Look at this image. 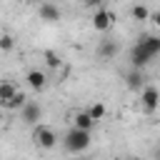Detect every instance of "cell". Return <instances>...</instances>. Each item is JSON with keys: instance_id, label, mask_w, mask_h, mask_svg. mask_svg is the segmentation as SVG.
I'll list each match as a JSON object with an SVG mask.
<instances>
[{"instance_id": "obj_1", "label": "cell", "mask_w": 160, "mask_h": 160, "mask_svg": "<svg viewBox=\"0 0 160 160\" xmlns=\"http://www.w3.org/2000/svg\"><path fill=\"white\" fill-rule=\"evenodd\" d=\"M90 142H92L90 130L72 128V130L65 135V148H68L70 152H82V150H88V148H90Z\"/></svg>"}, {"instance_id": "obj_2", "label": "cell", "mask_w": 160, "mask_h": 160, "mask_svg": "<svg viewBox=\"0 0 160 160\" xmlns=\"http://www.w3.org/2000/svg\"><path fill=\"white\" fill-rule=\"evenodd\" d=\"M140 105H142V110H145L148 115H152V112L160 108V90H158L155 85H145V88L140 90Z\"/></svg>"}, {"instance_id": "obj_3", "label": "cell", "mask_w": 160, "mask_h": 160, "mask_svg": "<svg viewBox=\"0 0 160 160\" xmlns=\"http://www.w3.org/2000/svg\"><path fill=\"white\" fill-rule=\"evenodd\" d=\"M32 140H35L42 150H50V148H55L58 135H55V130H52V128H48V125H38V128H35V132H32Z\"/></svg>"}, {"instance_id": "obj_4", "label": "cell", "mask_w": 160, "mask_h": 160, "mask_svg": "<svg viewBox=\"0 0 160 160\" xmlns=\"http://www.w3.org/2000/svg\"><path fill=\"white\" fill-rule=\"evenodd\" d=\"M40 118H42V108H40V102L28 100V102L22 105V110H20V120L28 122V125H38Z\"/></svg>"}, {"instance_id": "obj_5", "label": "cell", "mask_w": 160, "mask_h": 160, "mask_svg": "<svg viewBox=\"0 0 160 160\" xmlns=\"http://www.w3.org/2000/svg\"><path fill=\"white\" fill-rule=\"evenodd\" d=\"M112 22H115V15L110 12V10H95V15H92V28L98 30V32H105L108 28H112Z\"/></svg>"}, {"instance_id": "obj_6", "label": "cell", "mask_w": 160, "mask_h": 160, "mask_svg": "<svg viewBox=\"0 0 160 160\" xmlns=\"http://www.w3.org/2000/svg\"><path fill=\"white\" fill-rule=\"evenodd\" d=\"M150 60H152V55H150L140 42H135V48H132V52H130V62H132V68H140V70H142Z\"/></svg>"}, {"instance_id": "obj_7", "label": "cell", "mask_w": 160, "mask_h": 160, "mask_svg": "<svg viewBox=\"0 0 160 160\" xmlns=\"http://www.w3.org/2000/svg\"><path fill=\"white\" fill-rule=\"evenodd\" d=\"M38 15H40V20H45V22H58V20H60V8L52 5V2H40Z\"/></svg>"}, {"instance_id": "obj_8", "label": "cell", "mask_w": 160, "mask_h": 160, "mask_svg": "<svg viewBox=\"0 0 160 160\" xmlns=\"http://www.w3.org/2000/svg\"><path fill=\"white\" fill-rule=\"evenodd\" d=\"M115 52H118V42L115 40H100V45H98V58L100 60H112Z\"/></svg>"}, {"instance_id": "obj_9", "label": "cell", "mask_w": 160, "mask_h": 160, "mask_svg": "<svg viewBox=\"0 0 160 160\" xmlns=\"http://www.w3.org/2000/svg\"><path fill=\"white\" fill-rule=\"evenodd\" d=\"M125 80H128V88H130V90H138V92H140V90L145 88V78H142V70H140V68H132Z\"/></svg>"}, {"instance_id": "obj_10", "label": "cell", "mask_w": 160, "mask_h": 160, "mask_svg": "<svg viewBox=\"0 0 160 160\" xmlns=\"http://www.w3.org/2000/svg\"><path fill=\"white\" fill-rule=\"evenodd\" d=\"M138 42H140V45H142L152 58H155V55H160V38H158V35H142Z\"/></svg>"}, {"instance_id": "obj_11", "label": "cell", "mask_w": 160, "mask_h": 160, "mask_svg": "<svg viewBox=\"0 0 160 160\" xmlns=\"http://www.w3.org/2000/svg\"><path fill=\"white\" fill-rule=\"evenodd\" d=\"M25 80H28V85H30L32 90H42V88H45V82H48L45 72H40V70H30Z\"/></svg>"}, {"instance_id": "obj_12", "label": "cell", "mask_w": 160, "mask_h": 160, "mask_svg": "<svg viewBox=\"0 0 160 160\" xmlns=\"http://www.w3.org/2000/svg\"><path fill=\"white\" fill-rule=\"evenodd\" d=\"M75 128H80V130H90L92 125H95V120L90 118V112L88 110H80V112H75Z\"/></svg>"}, {"instance_id": "obj_13", "label": "cell", "mask_w": 160, "mask_h": 160, "mask_svg": "<svg viewBox=\"0 0 160 160\" xmlns=\"http://www.w3.org/2000/svg\"><path fill=\"white\" fill-rule=\"evenodd\" d=\"M18 92V88H15V82H10V80H5V82H0V105H5L12 95Z\"/></svg>"}, {"instance_id": "obj_14", "label": "cell", "mask_w": 160, "mask_h": 160, "mask_svg": "<svg viewBox=\"0 0 160 160\" xmlns=\"http://www.w3.org/2000/svg\"><path fill=\"white\" fill-rule=\"evenodd\" d=\"M25 102H28L25 92H20V90H18V92H15V95L5 102V108H8V110H22V105H25Z\"/></svg>"}, {"instance_id": "obj_15", "label": "cell", "mask_w": 160, "mask_h": 160, "mask_svg": "<svg viewBox=\"0 0 160 160\" xmlns=\"http://www.w3.org/2000/svg\"><path fill=\"white\" fill-rule=\"evenodd\" d=\"M88 112H90V118H92L95 122H100V120L105 118V112H108V110H105V105H102V102H92V105L88 108Z\"/></svg>"}, {"instance_id": "obj_16", "label": "cell", "mask_w": 160, "mask_h": 160, "mask_svg": "<svg viewBox=\"0 0 160 160\" xmlns=\"http://www.w3.org/2000/svg\"><path fill=\"white\" fill-rule=\"evenodd\" d=\"M132 20H138V22L150 20V10H148L145 5H132Z\"/></svg>"}, {"instance_id": "obj_17", "label": "cell", "mask_w": 160, "mask_h": 160, "mask_svg": "<svg viewBox=\"0 0 160 160\" xmlns=\"http://www.w3.org/2000/svg\"><path fill=\"white\" fill-rule=\"evenodd\" d=\"M12 48H15V38L8 35V32H2V35H0V50H2V52H10Z\"/></svg>"}, {"instance_id": "obj_18", "label": "cell", "mask_w": 160, "mask_h": 160, "mask_svg": "<svg viewBox=\"0 0 160 160\" xmlns=\"http://www.w3.org/2000/svg\"><path fill=\"white\" fill-rule=\"evenodd\" d=\"M42 58H45V62H48L50 68H60V55H58L55 50H45Z\"/></svg>"}, {"instance_id": "obj_19", "label": "cell", "mask_w": 160, "mask_h": 160, "mask_svg": "<svg viewBox=\"0 0 160 160\" xmlns=\"http://www.w3.org/2000/svg\"><path fill=\"white\" fill-rule=\"evenodd\" d=\"M80 2H82V5H90V8H100L102 0H80Z\"/></svg>"}, {"instance_id": "obj_20", "label": "cell", "mask_w": 160, "mask_h": 160, "mask_svg": "<svg viewBox=\"0 0 160 160\" xmlns=\"http://www.w3.org/2000/svg\"><path fill=\"white\" fill-rule=\"evenodd\" d=\"M150 20H152V22L160 28V10H158V12H150Z\"/></svg>"}, {"instance_id": "obj_21", "label": "cell", "mask_w": 160, "mask_h": 160, "mask_svg": "<svg viewBox=\"0 0 160 160\" xmlns=\"http://www.w3.org/2000/svg\"><path fill=\"white\" fill-rule=\"evenodd\" d=\"M78 160H80V158H78Z\"/></svg>"}]
</instances>
